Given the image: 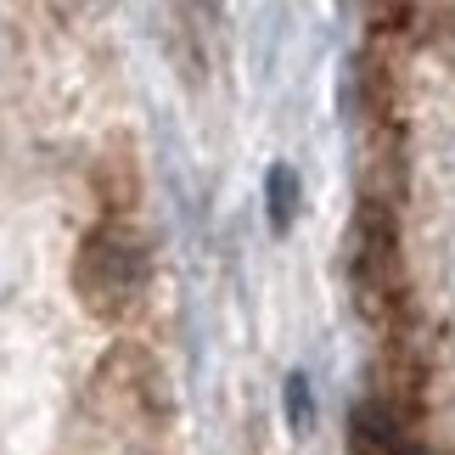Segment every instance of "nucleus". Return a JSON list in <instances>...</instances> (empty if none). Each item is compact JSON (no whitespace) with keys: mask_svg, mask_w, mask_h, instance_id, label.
I'll use <instances>...</instances> for the list:
<instances>
[{"mask_svg":"<svg viewBox=\"0 0 455 455\" xmlns=\"http://www.w3.org/2000/svg\"><path fill=\"white\" fill-rule=\"evenodd\" d=\"M147 282H152V253L141 231H130L124 220H101L96 231H84L74 253V292L84 315H96L108 326L124 321V315L141 309Z\"/></svg>","mask_w":455,"mask_h":455,"instance_id":"f257e3e1","label":"nucleus"},{"mask_svg":"<svg viewBox=\"0 0 455 455\" xmlns=\"http://www.w3.org/2000/svg\"><path fill=\"white\" fill-rule=\"evenodd\" d=\"M348 282H355L360 309L382 321L399 299V225L382 197H365L348 231Z\"/></svg>","mask_w":455,"mask_h":455,"instance_id":"f03ea898","label":"nucleus"},{"mask_svg":"<svg viewBox=\"0 0 455 455\" xmlns=\"http://www.w3.org/2000/svg\"><path fill=\"white\" fill-rule=\"evenodd\" d=\"M348 450L355 455H411L405 427L388 405H360L355 422H348Z\"/></svg>","mask_w":455,"mask_h":455,"instance_id":"7ed1b4c3","label":"nucleus"},{"mask_svg":"<svg viewBox=\"0 0 455 455\" xmlns=\"http://www.w3.org/2000/svg\"><path fill=\"white\" fill-rule=\"evenodd\" d=\"M265 203H270V231L287 236L292 231V214H299V174H292L287 164H275L265 174Z\"/></svg>","mask_w":455,"mask_h":455,"instance_id":"20e7f679","label":"nucleus"},{"mask_svg":"<svg viewBox=\"0 0 455 455\" xmlns=\"http://www.w3.org/2000/svg\"><path fill=\"white\" fill-rule=\"evenodd\" d=\"M411 17V0H365V23L371 28H399Z\"/></svg>","mask_w":455,"mask_h":455,"instance_id":"39448f33","label":"nucleus"},{"mask_svg":"<svg viewBox=\"0 0 455 455\" xmlns=\"http://www.w3.org/2000/svg\"><path fill=\"white\" fill-rule=\"evenodd\" d=\"M287 416H292V427H309V382L304 377H287Z\"/></svg>","mask_w":455,"mask_h":455,"instance_id":"423d86ee","label":"nucleus"},{"mask_svg":"<svg viewBox=\"0 0 455 455\" xmlns=\"http://www.w3.org/2000/svg\"><path fill=\"white\" fill-rule=\"evenodd\" d=\"M433 164H439V174L455 186V135H444V141H439V157H433Z\"/></svg>","mask_w":455,"mask_h":455,"instance_id":"0eeeda50","label":"nucleus"},{"mask_svg":"<svg viewBox=\"0 0 455 455\" xmlns=\"http://www.w3.org/2000/svg\"><path fill=\"white\" fill-rule=\"evenodd\" d=\"M12 57H17V40H12V28L0 23V74H6V68H12Z\"/></svg>","mask_w":455,"mask_h":455,"instance_id":"6e6552de","label":"nucleus"},{"mask_svg":"<svg viewBox=\"0 0 455 455\" xmlns=\"http://www.w3.org/2000/svg\"><path fill=\"white\" fill-rule=\"evenodd\" d=\"M439 259H444V282H450V292H455V231L444 236V253H439Z\"/></svg>","mask_w":455,"mask_h":455,"instance_id":"1a4fd4ad","label":"nucleus"}]
</instances>
